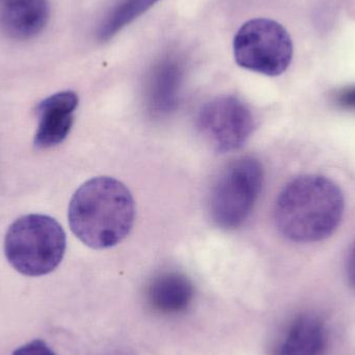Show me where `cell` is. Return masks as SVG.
Wrapping results in <instances>:
<instances>
[{"label":"cell","instance_id":"1","mask_svg":"<svg viewBox=\"0 0 355 355\" xmlns=\"http://www.w3.org/2000/svg\"><path fill=\"white\" fill-rule=\"evenodd\" d=\"M272 218L279 237L311 257L340 245L355 219L354 173L313 144L310 162L279 189Z\"/></svg>","mask_w":355,"mask_h":355},{"label":"cell","instance_id":"2","mask_svg":"<svg viewBox=\"0 0 355 355\" xmlns=\"http://www.w3.org/2000/svg\"><path fill=\"white\" fill-rule=\"evenodd\" d=\"M135 198L125 184L112 177L83 183L69 206V225L83 243L105 250L122 242L135 225Z\"/></svg>","mask_w":355,"mask_h":355},{"label":"cell","instance_id":"3","mask_svg":"<svg viewBox=\"0 0 355 355\" xmlns=\"http://www.w3.org/2000/svg\"><path fill=\"white\" fill-rule=\"evenodd\" d=\"M66 233L47 215L29 214L15 220L4 239L6 260L21 275L42 277L58 268L66 252Z\"/></svg>","mask_w":355,"mask_h":355},{"label":"cell","instance_id":"4","mask_svg":"<svg viewBox=\"0 0 355 355\" xmlns=\"http://www.w3.org/2000/svg\"><path fill=\"white\" fill-rule=\"evenodd\" d=\"M264 170L254 157L230 164L211 190L209 212L215 225L223 230L241 227L252 214L262 191Z\"/></svg>","mask_w":355,"mask_h":355},{"label":"cell","instance_id":"5","mask_svg":"<svg viewBox=\"0 0 355 355\" xmlns=\"http://www.w3.org/2000/svg\"><path fill=\"white\" fill-rule=\"evenodd\" d=\"M238 66L266 76H279L292 62L293 44L283 25L271 19L244 23L234 39Z\"/></svg>","mask_w":355,"mask_h":355},{"label":"cell","instance_id":"6","mask_svg":"<svg viewBox=\"0 0 355 355\" xmlns=\"http://www.w3.org/2000/svg\"><path fill=\"white\" fill-rule=\"evenodd\" d=\"M198 130L218 153L235 151L248 141L254 129L252 110L234 96L215 98L198 116Z\"/></svg>","mask_w":355,"mask_h":355},{"label":"cell","instance_id":"7","mask_svg":"<svg viewBox=\"0 0 355 355\" xmlns=\"http://www.w3.org/2000/svg\"><path fill=\"white\" fill-rule=\"evenodd\" d=\"M78 104V95L73 91L60 92L37 104L35 114L39 125L33 141L37 149H50L67 139Z\"/></svg>","mask_w":355,"mask_h":355},{"label":"cell","instance_id":"8","mask_svg":"<svg viewBox=\"0 0 355 355\" xmlns=\"http://www.w3.org/2000/svg\"><path fill=\"white\" fill-rule=\"evenodd\" d=\"M327 348L329 331L324 321L313 313H302L282 329L272 355H325Z\"/></svg>","mask_w":355,"mask_h":355},{"label":"cell","instance_id":"9","mask_svg":"<svg viewBox=\"0 0 355 355\" xmlns=\"http://www.w3.org/2000/svg\"><path fill=\"white\" fill-rule=\"evenodd\" d=\"M49 18L48 0H0V31L24 41L39 35Z\"/></svg>","mask_w":355,"mask_h":355},{"label":"cell","instance_id":"10","mask_svg":"<svg viewBox=\"0 0 355 355\" xmlns=\"http://www.w3.org/2000/svg\"><path fill=\"white\" fill-rule=\"evenodd\" d=\"M193 298L191 281L179 272L162 273L154 277L147 288L148 304L158 314H182L189 308Z\"/></svg>","mask_w":355,"mask_h":355},{"label":"cell","instance_id":"11","mask_svg":"<svg viewBox=\"0 0 355 355\" xmlns=\"http://www.w3.org/2000/svg\"><path fill=\"white\" fill-rule=\"evenodd\" d=\"M157 1L159 0H121L100 24L98 39L102 42L112 39Z\"/></svg>","mask_w":355,"mask_h":355},{"label":"cell","instance_id":"12","mask_svg":"<svg viewBox=\"0 0 355 355\" xmlns=\"http://www.w3.org/2000/svg\"><path fill=\"white\" fill-rule=\"evenodd\" d=\"M339 248H343L342 265L344 277L348 286L355 291V219L342 239Z\"/></svg>","mask_w":355,"mask_h":355},{"label":"cell","instance_id":"13","mask_svg":"<svg viewBox=\"0 0 355 355\" xmlns=\"http://www.w3.org/2000/svg\"><path fill=\"white\" fill-rule=\"evenodd\" d=\"M12 355H56L42 340H35L17 348Z\"/></svg>","mask_w":355,"mask_h":355},{"label":"cell","instance_id":"14","mask_svg":"<svg viewBox=\"0 0 355 355\" xmlns=\"http://www.w3.org/2000/svg\"><path fill=\"white\" fill-rule=\"evenodd\" d=\"M335 100L342 108L355 110V87L340 92L336 95Z\"/></svg>","mask_w":355,"mask_h":355}]
</instances>
